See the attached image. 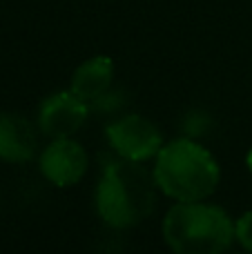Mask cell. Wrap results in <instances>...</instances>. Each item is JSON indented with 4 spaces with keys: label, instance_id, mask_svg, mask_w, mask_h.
Returning <instances> with one entry per match:
<instances>
[{
    "label": "cell",
    "instance_id": "8992f818",
    "mask_svg": "<svg viewBox=\"0 0 252 254\" xmlns=\"http://www.w3.org/2000/svg\"><path fill=\"white\" fill-rule=\"evenodd\" d=\"M40 172L58 188L74 185L87 172V154L76 140L54 138V143L40 154Z\"/></svg>",
    "mask_w": 252,
    "mask_h": 254
},
{
    "label": "cell",
    "instance_id": "30bf717a",
    "mask_svg": "<svg viewBox=\"0 0 252 254\" xmlns=\"http://www.w3.org/2000/svg\"><path fill=\"white\" fill-rule=\"evenodd\" d=\"M246 165H248V170L252 172V147H250V152H248V156H246Z\"/></svg>",
    "mask_w": 252,
    "mask_h": 254
},
{
    "label": "cell",
    "instance_id": "7a4b0ae2",
    "mask_svg": "<svg viewBox=\"0 0 252 254\" xmlns=\"http://www.w3.org/2000/svg\"><path fill=\"white\" fill-rule=\"evenodd\" d=\"M154 179L161 192L177 203L203 201L219 185V165L199 143L179 138L156 154Z\"/></svg>",
    "mask_w": 252,
    "mask_h": 254
},
{
    "label": "cell",
    "instance_id": "9c48e42d",
    "mask_svg": "<svg viewBox=\"0 0 252 254\" xmlns=\"http://www.w3.org/2000/svg\"><path fill=\"white\" fill-rule=\"evenodd\" d=\"M235 237L248 252H252V212H246L235 223Z\"/></svg>",
    "mask_w": 252,
    "mask_h": 254
},
{
    "label": "cell",
    "instance_id": "5b68a950",
    "mask_svg": "<svg viewBox=\"0 0 252 254\" xmlns=\"http://www.w3.org/2000/svg\"><path fill=\"white\" fill-rule=\"evenodd\" d=\"M87 119V103L74 92H58L40 103L38 127L49 138H69Z\"/></svg>",
    "mask_w": 252,
    "mask_h": 254
},
{
    "label": "cell",
    "instance_id": "52a82bcc",
    "mask_svg": "<svg viewBox=\"0 0 252 254\" xmlns=\"http://www.w3.org/2000/svg\"><path fill=\"white\" fill-rule=\"evenodd\" d=\"M36 129L25 116L0 114V161L25 163L36 152Z\"/></svg>",
    "mask_w": 252,
    "mask_h": 254
},
{
    "label": "cell",
    "instance_id": "3957f363",
    "mask_svg": "<svg viewBox=\"0 0 252 254\" xmlns=\"http://www.w3.org/2000/svg\"><path fill=\"white\" fill-rule=\"evenodd\" d=\"M232 237L230 216L201 201L177 203L163 219V239L174 254H223Z\"/></svg>",
    "mask_w": 252,
    "mask_h": 254
},
{
    "label": "cell",
    "instance_id": "6da1fadb",
    "mask_svg": "<svg viewBox=\"0 0 252 254\" xmlns=\"http://www.w3.org/2000/svg\"><path fill=\"white\" fill-rule=\"evenodd\" d=\"M156 188L154 174L138 161H110L96 188V210L110 228H134L152 214Z\"/></svg>",
    "mask_w": 252,
    "mask_h": 254
},
{
    "label": "cell",
    "instance_id": "8fae6325",
    "mask_svg": "<svg viewBox=\"0 0 252 254\" xmlns=\"http://www.w3.org/2000/svg\"><path fill=\"white\" fill-rule=\"evenodd\" d=\"M250 254H252V252H250Z\"/></svg>",
    "mask_w": 252,
    "mask_h": 254
},
{
    "label": "cell",
    "instance_id": "277c9868",
    "mask_svg": "<svg viewBox=\"0 0 252 254\" xmlns=\"http://www.w3.org/2000/svg\"><path fill=\"white\" fill-rule=\"evenodd\" d=\"M105 136L110 140L112 149L121 158L129 161H147L156 156L161 149V131L154 123L138 114H129L107 125Z\"/></svg>",
    "mask_w": 252,
    "mask_h": 254
},
{
    "label": "cell",
    "instance_id": "ba28073f",
    "mask_svg": "<svg viewBox=\"0 0 252 254\" xmlns=\"http://www.w3.org/2000/svg\"><path fill=\"white\" fill-rule=\"evenodd\" d=\"M114 76V63L107 56H94L85 61L71 76V92L80 101L89 103L101 98L107 92Z\"/></svg>",
    "mask_w": 252,
    "mask_h": 254
}]
</instances>
